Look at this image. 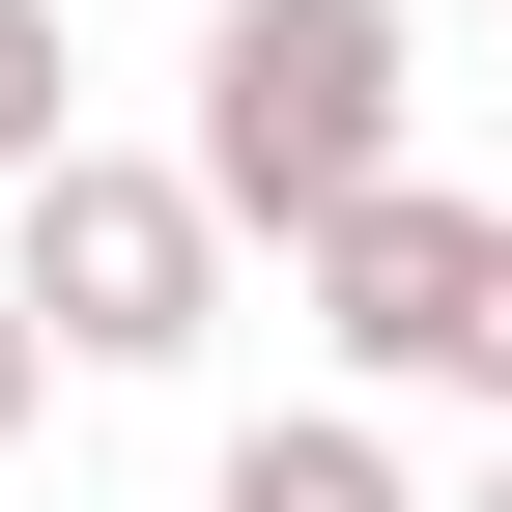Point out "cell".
Instances as JSON below:
<instances>
[{
  "mask_svg": "<svg viewBox=\"0 0 512 512\" xmlns=\"http://www.w3.org/2000/svg\"><path fill=\"white\" fill-rule=\"evenodd\" d=\"M29 399H57V342H29V285H0V427H29Z\"/></svg>",
  "mask_w": 512,
  "mask_h": 512,
  "instance_id": "obj_6",
  "label": "cell"
},
{
  "mask_svg": "<svg viewBox=\"0 0 512 512\" xmlns=\"http://www.w3.org/2000/svg\"><path fill=\"white\" fill-rule=\"evenodd\" d=\"M313 342H342L370 399H484V427H512V200L370 171V200L313 228Z\"/></svg>",
  "mask_w": 512,
  "mask_h": 512,
  "instance_id": "obj_3",
  "label": "cell"
},
{
  "mask_svg": "<svg viewBox=\"0 0 512 512\" xmlns=\"http://www.w3.org/2000/svg\"><path fill=\"white\" fill-rule=\"evenodd\" d=\"M171 171L228 200V256H256V228L313 256L370 171H399V0H228V29H200V143H171Z\"/></svg>",
  "mask_w": 512,
  "mask_h": 512,
  "instance_id": "obj_1",
  "label": "cell"
},
{
  "mask_svg": "<svg viewBox=\"0 0 512 512\" xmlns=\"http://www.w3.org/2000/svg\"><path fill=\"white\" fill-rule=\"evenodd\" d=\"M484 512H512V456H484Z\"/></svg>",
  "mask_w": 512,
  "mask_h": 512,
  "instance_id": "obj_7",
  "label": "cell"
},
{
  "mask_svg": "<svg viewBox=\"0 0 512 512\" xmlns=\"http://www.w3.org/2000/svg\"><path fill=\"white\" fill-rule=\"evenodd\" d=\"M228 512H399L370 427H228Z\"/></svg>",
  "mask_w": 512,
  "mask_h": 512,
  "instance_id": "obj_4",
  "label": "cell"
},
{
  "mask_svg": "<svg viewBox=\"0 0 512 512\" xmlns=\"http://www.w3.org/2000/svg\"><path fill=\"white\" fill-rule=\"evenodd\" d=\"M57 86H86V57H57V0H0V200H29V171L86 143V114H57Z\"/></svg>",
  "mask_w": 512,
  "mask_h": 512,
  "instance_id": "obj_5",
  "label": "cell"
},
{
  "mask_svg": "<svg viewBox=\"0 0 512 512\" xmlns=\"http://www.w3.org/2000/svg\"><path fill=\"white\" fill-rule=\"evenodd\" d=\"M0 285H29L57 370H171V342L228 313V200H200V171H143V143H57L29 228H0Z\"/></svg>",
  "mask_w": 512,
  "mask_h": 512,
  "instance_id": "obj_2",
  "label": "cell"
}]
</instances>
